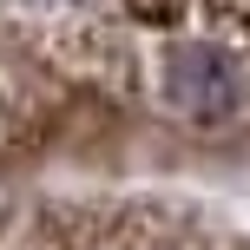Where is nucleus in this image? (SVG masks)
<instances>
[{
    "instance_id": "obj_1",
    "label": "nucleus",
    "mask_w": 250,
    "mask_h": 250,
    "mask_svg": "<svg viewBox=\"0 0 250 250\" xmlns=\"http://www.w3.org/2000/svg\"><path fill=\"white\" fill-rule=\"evenodd\" d=\"M158 99L191 125H230L244 112L250 86H244V66L217 40H171L158 53Z\"/></svg>"
}]
</instances>
